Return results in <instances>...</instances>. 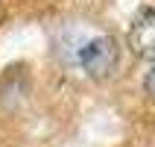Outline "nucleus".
<instances>
[{
    "label": "nucleus",
    "instance_id": "obj_1",
    "mask_svg": "<svg viewBox=\"0 0 155 147\" xmlns=\"http://www.w3.org/2000/svg\"><path fill=\"white\" fill-rule=\"evenodd\" d=\"M79 59H82V68L94 79L111 77L114 68H117V41H114L111 35H97V38H91L82 47Z\"/></svg>",
    "mask_w": 155,
    "mask_h": 147
},
{
    "label": "nucleus",
    "instance_id": "obj_2",
    "mask_svg": "<svg viewBox=\"0 0 155 147\" xmlns=\"http://www.w3.org/2000/svg\"><path fill=\"white\" fill-rule=\"evenodd\" d=\"M129 47L138 56L155 62V9H140L129 26Z\"/></svg>",
    "mask_w": 155,
    "mask_h": 147
},
{
    "label": "nucleus",
    "instance_id": "obj_3",
    "mask_svg": "<svg viewBox=\"0 0 155 147\" xmlns=\"http://www.w3.org/2000/svg\"><path fill=\"white\" fill-rule=\"evenodd\" d=\"M143 88H147V94L155 97V62H152V68L147 71V77H143Z\"/></svg>",
    "mask_w": 155,
    "mask_h": 147
}]
</instances>
